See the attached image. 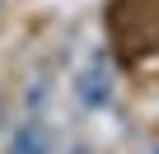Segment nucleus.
Segmentation results:
<instances>
[{
  "mask_svg": "<svg viewBox=\"0 0 159 154\" xmlns=\"http://www.w3.org/2000/svg\"><path fill=\"white\" fill-rule=\"evenodd\" d=\"M10 154H42V135H38V131H24V135L14 140Z\"/></svg>",
  "mask_w": 159,
  "mask_h": 154,
  "instance_id": "1",
  "label": "nucleus"
}]
</instances>
